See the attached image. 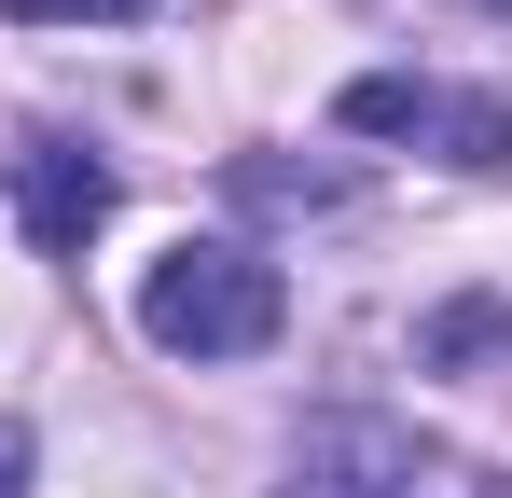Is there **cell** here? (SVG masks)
<instances>
[{"instance_id": "1", "label": "cell", "mask_w": 512, "mask_h": 498, "mask_svg": "<svg viewBox=\"0 0 512 498\" xmlns=\"http://www.w3.org/2000/svg\"><path fill=\"white\" fill-rule=\"evenodd\" d=\"M277 319H291V291H277V263L236 236H180L153 277H139V332L167 346V360H250V346H277Z\"/></svg>"}, {"instance_id": "2", "label": "cell", "mask_w": 512, "mask_h": 498, "mask_svg": "<svg viewBox=\"0 0 512 498\" xmlns=\"http://www.w3.org/2000/svg\"><path fill=\"white\" fill-rule=\"evenodd\" d=\"M277 498H499V485H485L471 457H443V443H416L402 415H319Z\"/></svg>"}, {"instance_id": "3", "label": "cell", "mask_w": 512, "mask_h": 498, "mask_svg": "<svg viewBox=\"0 0 512 498\" xmlns=\"http://www.w3.org/2000/svg\"><path fill=\"white\" fill-rule=\"evenodd\" d=\"M333 111L360 139H429V153H457V166H512V97H457V83H429V70H360Z\"/></svg>"}, {"instance_id": "4", "label": "cell", "mask_w": 512, "mask_h": 498, "mask_svg": "<svg viewBox=\"0 0 512 498\" xmlns=\"http://www.w3.org/2000/svg\"><path fill=\"white\" fill-rule=\"evenodd\" d=\"M14 222H28V249L70 263V249L111 222V166H97L84 139H28V153H14Z\"/></svg>"}, {"instance_id": "5", "label": "cell", "mask_w": 512, "mask_h": 498, "mask_svg": "<svg viewBox=\"0 0 512 498\" xmlns=\"http://www.w3.org/2000/svg\"><path fill=\"white\" fill-rule=\"evenodd\" d=\"M457 360H512V305H443V319H416V374H457Z\"/></svg>"}, {"instance_id": "6", "label": "cell", "mask_w": 512, "mask_h": 498, "mask_svg": "<svg viewBox=\"0 0 512 498\" xmlns=\"http://www.w3.org/2000/svg\"><path fill=\"white\" fill-rule=\"evenodd\" d=\"M0 14H14V28H70V14H84L97 28V14H153V0H0Z\"/></svg>"}, {"instance_id": "7", "label": "cell", "mask_w": 512, "mask_h": 498, "mask_svg": "<svg viewBox=\"0 0 512 498\" xmlns=\"http://www.w3.org/2000/svg\"><path fill=\"white\" fill-rule=\"evenodd\" d=\"M28 485V429H14V415H0V498Z\"/></svg>"}, {"instance_id": "8", "label": "cell", "mask_w": 512, "mask_h": 498, "mask_svg": "<svg viewBox=\"0 0 512 498\" xmlns=\"http://www.w3.org/2000/svg\"><path fill=\"white\" fill-rule=\"evenodd\" d=\"M485 14H512V0H485Z\"/></svg>"}]
</instances>
